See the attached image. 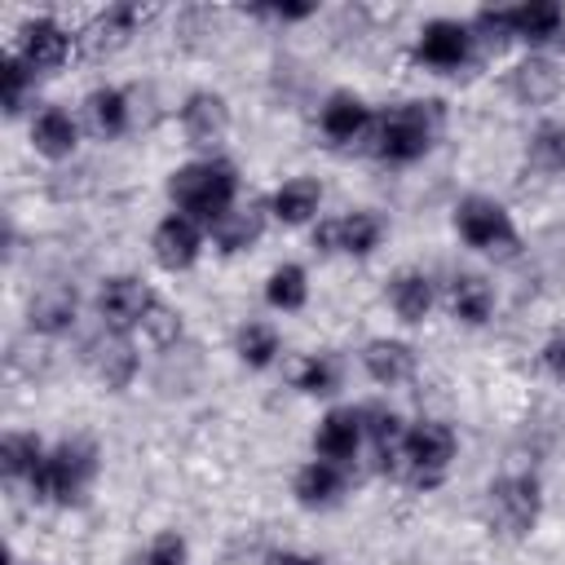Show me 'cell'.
I'll list each match as a JSON object with an SVG mask.
<instances>
[{
    "label": "cell",
    "mask_w": 565,
    "mask_h": 565,
    "mask_svg": "<svg viewBox=\"0 0 565 565\" xmlns=\"http://www.w3.org/2000/svg\"><path fill=\"white\" fill-rule=\"evenodd\" d=\"M93 472H97V450L88 441H62L44 455V463L35 468V477L26 486L40 503H62L66 508V503L84 499Z\"/></svg>",
    "instance_id": "obj_3"
},
{
    "label": "cell",
    "mask_w": 565,
    "mask_h": 565,
    "mask_svg": "<svg viewBox=\"0 0 565 565\" xmlns=\"http://www.w3.org/2000/svg\"><path fill=\"white\" fill-rule=\"evenodd\" d=\"M322 207V185L313 177H291L269 194V216L282 225H305Z\"/></svg>",
    "instance_id": "obj_21"
},
{
    "label": "cell",
    "mask_w": 565,
    "mask_h": 565,
    "mask_svg": "<svg viewBox=\"0 0 565 565\" xmlns=\"http://www.w3.org/2000/svg\"><path fill=\"white\" fill-rule=\"evenodd\" d=\"M561 66L552 62V57H539V53H530V57H521L516 66H512V75H508V88H512V97L521 102V106H547L556 93H561Z\"/></svg>",
    "instance_id": "obj_16"
},
{
    "label": "cell",
    "mask_w": 565,
    "mask_h": 565,
    "mask_svg": "<svg viewBox=\"0 0 565 565\" xmlns=\"http://www.w3.org/2000/svg\"><path fill=\"white\" fill-rule=\"evenodd\" d=\"M366 441V428H362V406H331L322 419H318V433H313V455L327 459V463H340L349 468L358 459Z\"/></svg>",
    "instance_id": "obj_13"
},
{
    "label": "cell",
    "mask_w": 565,
    "mask_h": 565,
    "mask_svg": "<svg viewBox=\"0 0 565 565\" xmlns=\"http://www.w3.org/2000/svg\"><path fill=\"white\" fill-rule=\"evenodd\" d=\"M141 335L154 344V349H172L177 340H181V313L177 309H168L163 300L150 309V318L141 322Z\"/></svg>",
    "instance_id": "obj_35"
},
{
    "label": "cell",
    "mask_w": 565,
    "mask_h": 565,
    "mask_svg": "<svg viewBox=\"0 0 565 565\" xmlns=\"http://www.w3.org/2000/svg\"><path fill=\"white\" fill-rule=\"evenodd\" d=\"M539 503H543V494H539L534 477H499L486 490V521H490V530H499L508 539H521V534L534 530Z\"/></svg>",
    "instance_id": "obj_6"
},
{
    "label": "cell",
    "mask_w": 565,
    "mask_h": 565,
    "mask_svg": "<svg viewBox=\"0 0 565 565\" xmlns=\"http://www.w3.org/2000/svg\"><path fill=\"white\" fill-rule=\"evenodd\" d=\"M265 300H269V309H278V313H296V309H305V300H309V274H305V265H278L274 274H269V282H265Z\"/></svg>",
    "instance_id": "obj_28"
},
{
    "label": "cell",
    "mask_w": 565,
    "mask_h": 565,
    "mask_svg": "<svg viewBox=\"0 0 565 565\" xmlns=\"http://www.w3.org/2000/svg\"><path fill=\"white\" fill-rule=\"evenodd\" d=\"M455 450H459V441H455V428H450V424H441V419H419V424L406 428L397 477L428 490V486H437V481L450 472Z\"/></svg>",
    "instance_id": "obj_4"
},
{
    "label": "cell",
    "mask_w": 565,
    "mask_h": 565,
    "mask_svg": "<svg viewBox=\"0 0 565 565\" xmlns=\"http://www.w3.org/2000/svg\"><path fill=\"white\" fill-rule=\"evenodd\" d=\"M525 159H530L539 172H547V177L565 172V124H539V128L530 132Z\"/></svg>",
    "instance_id": "obj_30"
},
{
    "label": "cell",
    "mask_w": 565,
    "mask_h": 565,
    "mask_svg": "<svg viewBox=\"0 0 565 565\" xmlns=\"http://www.w3.org/2000/svg\"><path fill=\"white\" fill-rule=\"evenodd\" d=\"M296 388L309 397H331L340 388V358L335 353H309L296 366Z\"/></svg>",
    "instance_id": "obj_31"
},
{
    "label": "cell",
    "mask_w": 565,
    "mask_h": 565,
    "mask_svg": "<svg viewBox=\"0 0 565 565\" xmlns=\"http://www.w3.org/2000/svg\"><path fill=\"white\" fill-rule=\"evenodd\" d=\"M362 371H366L375 384H384V388L406 384V380L415 375V349H411L406 340H388V335L366 340V344H362Z\"/></svg>",
    "instance_id": "obj_17"
},
{
    "label": "cell",
    "mask_w": 565,
    "mask_h": 565,
    "mask_svg": "<svg viewBox=\"0 0 565 565\" xmlns=\"http://www.w3.org/2000/svg\"><path fill=\"white\" fill-rule=\"evenodd\" d=\"M154 305H159V296H154L141 278H132V274H115V278H106L102 291H97V313H102V322H106L110 331H132V327H141Z\"/></svg>",
    "instance_id": "obj_7"
},
{
    "label": "cell",
    "mask_w": 565,
    "mask_h": 565,
    "mask_svg": "<svg viewBox=\"0 0 565 565\" xmlns=\"http://www.w3.org/2000/svg\"><path fill=\"white\" fill-rule=\"evenodd\" d=\"M207 234H212V243H216L225 256L247 252V247L265 234V207H238V203H234V207H230V212H225Z\"/></svg>",
    "instance_id": "obj_25"
},
{
    "label": "cell",
    "mask_w": 565,
    "mask_h": 565,
    "mask_svg": "<svg viewBox=\"0 0 565 565\" xmlns=\"http://www.w3.org/2000/svg\"><path fill=\"white\" fill-rule=\"evenodd\" d=\"M0 75H4V110L18 115L26 106V97L35 93V71L18 53H4V71Z\"/></svg>",
    "instance_id": "obj_34"
},
{
    "label": "cell",
    "mask_w": 565,
    "mask_h": 565,
    "mask_svg": "<svg viewBox=\"0 0 565 565\" xmlns=\"http://www.w3.org/2000/svg\"><path fill=\"white\" fill-rule=\"evenodd\" d=\"M269 565H322L318 556H300V552H274Z\"/></svg>",
    "instance_id": "obj_38"
},
{
    "label": "cell",
    "mask_w": 565,
    "mask_h": 565,
    "mask_svg": "<svg viewBox=\"0 0 565 565\" xmlns=\"http://www.w3.org/2000/svg\"><path fill=\"white\" fill-rule=\"evenodd\" d=\"M384 238V221L366 207L358 212H344V216H331V221H318L313 230V247L318 252H344V256H371Z\"/></svg>",
    "instance_id": "obj_8"
},
{
    "label": "cell",
    "mask_w": 565,
    "mask_h": 565,
    "mask_svg": "<svg viewBox=\"0 0 565 565\" xmlns=\"http://www.w3.org/2000/svg\"><path fill=\"white\" fill-rule=\"evenodd\" d=\"M168 199L177 203L181 216L199 221V225H216L234 203H238V172L225 163V159H194V163H181L172 177H168Z\"/></svg>",
    "instance_id": "obj_1"
},
{
    "label": "cell",
    "mask_w": 565,
    "mask_h": 565,
    "mask_svg": "<svg viewBox=\"0 0 565 565\" xmlns=\"http://www.w3.org/2000/svg\"><path fill=\"white\" fill-rule=\"evenodd\" d=\"M199 252H203V225L190 221V216H181V212L163 216L154 225V234H150V256L163 269H172V274L177 269H190L199 260Z\"/></svg>",
    "instance_id": "obj_14"
},
{
    "label": "cell",
    "mask_w": 565,
    "mask_h": 565,
    "mask_svg": "<svg viewBox=\"0 0 565 565\" xmlns=\"http://www.w3.org/2000/svg\"><path fill=\"white\" fill-rule=\"evenodd\" d=\"M75 309H79L75 287H62V282H57V287L35 291V300H31L26 318H31V331H40V335H62V331H71Z\"/></svg>",
    "instance_id": "obj_23"
},
{
    "label": "cell",
    "mask_w": 565,
    "mask_h": 565,
    "mask_svg": "<svg viewBox=\"0 0 565 565\" xmlns=\"http://www.w3.org/2000/svg\"><path fill=\"white\" fill-rule=\"evenodd\" d=\"M31 146H35V154H44V159H71L75 146H79V124L71 119V110L44 106V110L31 119Z\"/></svg>",
    "instance_id": "obj_18"
},
{
    "label": "cell",
    "mask_w": 565,
    "mask_h": 565,
    "mask_svg": "<svg viewBox=\"0 0 565 565\" xmlns=\"http://www.w3.org/2000/svg\"><path fill=\"white\" fill-rule=\"evenodd\" d=\"M455 230H459V238H463L472 252H486V256H499V260L516 256V247H521V234H516L508 207L494 203V199H486V194L459 199V207H455Z\"/></svg>",
    "instance_id": "obj_5"
},
{
    "label": "cell",
    "mask_w": 565,
    "mask_h": 565,
    "mask_svg": "<svg viewBox=\"0 0 565 565\" xmlns=\"http://www.w3.org/2000/svg\"><path fill=\"white\" fill-rule=\"evenodd\" d=\"M128 115H132V106L119 88H93L84 97V119L97 137H119L128 128Z\"/></svg>",
    "instance_id": "obj_26"
},
{
    "label": "cell",
    "mask_w": 565,
    "mask_h": 565,
    "mask_svg": "<svg viewBox=\"0 0 565 565\" xmlns=\"http://www.w3.org/2000/svg\"><path fill=\"white\" fill-rule=\"evenodd\" d=\"M137 26V9L132 4H110L106 13H97V22L88 26V44L93 49H119Z\"/></svg>",
    "instance_id": "obj_32"
},
{
    "label": "cell",
    "mask_w": 565,
    "mask_h": 565,
    "mask_svg": "<svg viewBox=\"0 0 565 565\" xmlns=\"http://www.w3.org/2000/svg\"><path fill=\"white\" fill-rule=\"evenodd\" d=\"M181 137H185V146H194V150H207V159H212V150L225 141V132H230V102L221 97V93H212V88H199V93H190L185 97V106H181Z\"/></svg>",
    "instance_id": "obj_9"
},
{
    "label": "cell",
    "mask_w": 565,
    "mask_h": 565,
    "mask_svg": "<svg viewBox=\"0 0 565 565\" xmlns=\"http://www.w3.org/2000/svg\"><path fill=\"white\" fill-rule=\"evenodd\" d=\"M278 349H282V340H278V331H274L269 322H243L238 335H234V353H238L243 366H252V371H265V366L278 358Z\"/></svg>",
    "instance_id": "obj_29"
},
{
    "label": "cell",
    "mask_w": 565,
    "mask_h": 565,
    "mask_svg": "<svg viewBox=\"0 0 565 565\" xmlns=\"http://www.w3.org/2000/svg\"><path fill=\"white\" fill-rule=\"evenodd\" d=\"M437 132H441V102H402L375 115L371 154L384 163H415L433 150Z\"/></svg>",
    "instance_id": "obj_2"
},
{
    "label": "cell",
    "mask_w": 565,
    "mask_h": 565,
    "mask_svg": "<svg viewBox=\"0 0 565 565\" xmlns=\"http://www.w3.org/2000/svg\"><path fill=\"white\" fill-rule=\"evenodd\" d=\"M318 128H322L327 141H335V146H353V141H362V137H371L375 115H371V106H366L358 93H331V97L322 102Z\"/></svg>",
    "instance_id": "obj_15"
},
{
    "label": "cell",
    "mask_w": 565,
    "mask_h": 565,
    "mask_svg": "<svg viewBox=\"0 0 565 565\" xmlns=\"http://www.w3.org/2000/svg\"><path fill=\"white\" fill-rule=\"evenodd\" d=\"M44 446H40V437L35 433H4L0 437V472L9 477V481H31L35 477V468L44 463Z\"/></svg>",
    "instance_id": "obj_27"
},
{
    "label": "cell",
    "mask_w": 565,
    "mask_h": 565,
    "mask_svg": "<svg viewBox=\"0 0 565 565\" xmlns=\"http://www.w3.org/2000/svg\"><path fill=\"white\" fill-rule=\"evenodd\" d=\"M508 18H512V35L525 40V44H547V40H556L561 26H565V9L552 4V0L516 4V9H508Z\"/></svg>",
    "instance_id": "obj_24"
},
{
    "label": "cell",
    "mask_w": 565,
    "mask_h": 565,
    "mask_svg": "<svg viewBox=\"0 0 565 565\" xmlns=\"http://www.w3.org/2000/svg\"><path fill=\"white\" fill-rule=\"evenodd\" d=\"M446 309H450V318H459L468 327H481L494 313V287L481 274H455L446 282Z\"/></svg>",
    "instance_id": "obj_20"
},
{
    "label": "cell",
    "mask_w": 565,
    "mask_h": 565,
    "mask_svg": "<svg viewBox=\"0 0 565 565\" xmlns=\"http://www.w3.org/2000/svg\"><path fill=\"white\" fill-rule=\"evenodd\" d=\"M84 366L97 375V384H106V388H128L132 384V375H137V344L128 340V331H102V335H93L88 344H84Z\"/></svg>",
    "instance_id": "obj_12"
},
{
    "label": "cell",
    "mask_w": 565,
    "mask_h": 565,
    "mask_svg": "<svg viewBox=\"0 0 565 565\" xmlns=\"http://www.w3.org/2000/svg\"><path fill=\"white\" fill-rule=\"evenodd\" d=\"M472 31L468 22H455V18H433L424 22L419 40H415V57L433 71H459L468 57H472Z\"/></svg>",
    "instance_id": "obj_11"
},
{
    "label": "cell",
    "mask_w": 565,
    "mask_h": 565,
    "mask_svg": "<svg viewBox=\"0 0 565 565\" xmlns=\"http://www.w3.org/2000/svg\"><path fill=\"white\" fill-rule=\"evenodd\" d=\"M146 565H185V539L177 530H163L150 552H146Z\"/></svg>",
    "instance_id": "obj_36"
},
{
    "label": "cell",
    "mask_w": 565,
    "mask_h": 565,
    "mask_svg": "<svg viewBox=\"0 0 565 565\" xmlns=\"http://www.w3.org/2000/svg\"><path fill=\"white\" fill-rule=\"evenodd\" d=\"M437 305V287L424 269H402L388 278V309L402 318V322H424Z\"/></svg>",
    "instance_id": "obj_19"
},
{
    "label": "cell",
    "mask_w": 565,
    "mask_h": 565,
    "mask_svg": "<svg viewBox=\"0 0 565 565\" xmlns=\"http://www.w3.org/2000/svg\"><path fill=\"white\" fill-rule=\"evenodd\" d=\"M71 49H75V35H71L62 22H53V18H31V22L22 26L13 53H18L35 75H53V71L66 66Z\"/></svg>",
    "instance_id": "obj_10"
},
{
    "label": "cell",
    "mask_w": 565,
    "mask_h": 565,
    "mask_svg": "<svg viewBox=\"0 0 565 565\" xmlns=\"http://www.w3.org/2000/svg\"><path fill=\"white\" fill-rule=\"evenodd\" d=\"M539 358H543V371H547L552 380H565V335H552Z\"/></svg>",
    "instance_id": "obj_37"
},
{
    "label": "cell",
    "mask_w": 565,
    "mask_h": 565,
    "mask_svg": "<svg viewBox=\"0 0 565 565\" xmlns=\"http://www.w3.org/2000/svg\"><path fill=\"white\" fill-rule=\"evenodd\" d=\"M468 31H472V44L494 49V53H499L508 40H516V35H512V18H508V9H481V13H472Z\"/></svg>",
    "instance_id": "obj_33"
},
{
    "label": "cell",
    "mask_w": 565,
    "mask_h": 565,
    "mask_svg": "<svg viewBox=\"0 0 565 565\" xmlns=\"http://www.w3.org/2000/svg\"><path fill=\"white\" fill-rule=\"evenodd\" d=\"M291 494H296V503H305V508H331V503L344 494V468H340V463H327V459H309V463L296 472Z\"/></svg>",
    "instance_id": "obj_22"
}]
</instances>
